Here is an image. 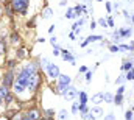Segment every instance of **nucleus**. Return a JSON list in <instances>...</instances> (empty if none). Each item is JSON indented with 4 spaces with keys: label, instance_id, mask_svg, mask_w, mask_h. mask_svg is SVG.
<instances>
[{
    "label": "nucleus",
    "instance_id": "4",
    "mask_svg": "<svg viewBox=\"0 0 134 120\" xmlns=\"http://www.w3.org/2000/svg\"><path fill=\"white\" fill-rule=\"evenodd\" d=\"M45 69H47L50 78H58V77H59V69H58V66H55V64H48Z\"/></svg>",
    "mask_w": 134,
    "mask_h": 120
},
{
    "label": "nucleus",
    "instance_id": "6",
    "mask_svg": "<svg viewBox=\"0 0 134 120\" xmlns=\"http://www.w3.org/2000/svg\"><path fill=\"white\" fill-rule=\"evenodd\" d=\"M61 94H63L66 98H73V97L76 95V90L73 89V88H64V89L61 90Z\"/></svg>",
    "mask_w": 134,
    "mask_h": 120
},
{
    "label": "nucleus",
    "instance_id": "12",
    "mask_svg": "<svg viewBox=\"0 0 134 120\" xmlns=\"http://www.w3.org/2000/svg\"><path fill=\"white\" fill-rule=\"evenodd\" d=\"M27 56V50L25 48H20L19 50V55H17V59H22V58H25Z\"/></svg>",
    "mask_w": 134,
    "mask_h": 120
},
{
    "label": "nucleus",
    "instance_id": "37",
    "mask_svg": "<svg viewBox=\"0 0 134 120\" xmlns=\"http://www.w3.org/2000/svg\"><path fill=\"white\" fill-rule=\"evenodd\" d=\"M123 78H125V77H120V78H117V83H123Z\"/></svg>",
    "mask_w": 134,
    "mask_h": 120
},
{
    "label": "nucleus",
    "instance_id": "27",
    "mask_svg": "<svg viewBox=\"0 0 134 120\" xmlns=\"http://www.w3.org/2000/svg\"><path fill=\"white\" fill-rule=\"evenodd\" d=\"M72 112H78V103H73V106H72Z\"/></svg>",
    "mask_w": 134,
    "mask_h": 120
},
{
    "label": "nucleus",
    "instance_id": "18",
    "mask_svg": "<svg viewBox=\"0 0 134 120\" xmlns=\"http://www.w3.org/2000/svg\"><path fill=\"white\" fill-rule=\"evenodd\" d=\"M91 112H94V114H101L103 111H101V108H98V106H95V108H92V109H91Z\"/></svg>",
    "mask_w": 134,
    "mask_h": 120
},
{
    "label": "nucleus",
    "instance_id": "30",
    "mask_svg": "<svg viewBox=\"0 0 134 120\" xmlns=\"http://www.w3.org/2000/svg\"><path fill=\"white\" fill-rule=\"evenodd\" d=\"M104 120H114V114L111 112V114H108L106 117H104Z\"/></svg>",
    "mask_w": 134,
    "mask_h": 120
},
{
    "label": "nucleus",
    "instance_id": "39",
    "mask_svg": "<svg viewBox=\"0 0 134 120\" xmlns=\"http://www.w3.org/2000/svg\"><path fill=\"white\" fill-rule=\"evenodd\" d=\"M0 106H2V100H0Z\"/></svg>",
    "mask_w": 134,
    "mask_h": 120
},
{
    "label": "nucleus",
    "instance_id": "31",
    "mask_svg": "<svg viewBox=\"0 0 134 120\" xmlns=\"http://www.w3.org/2000/svg\"><path fill=\"white\" fill-rule=\"evenodd\" d=\"M14 64H16V61H9V62H8V67H9V69H13V67H14Z\"/></svg>",
    "mask_w": 134,
    "mask_h": 120
},
{
    "label": "nucleus",
    "instance_id": "10",
    "mask_svg": "<svg viewBox=\"0 0 134 120\" xmlns=\"http://www.w3.org/2000/svg\"><path fill=\"white\" fill-rule=\"evenodd\" d=\"M103 100L108 101V103H112V101H114V97H112L111 94H104V95H103Z\"/></svg>",
    "mask_w": 134,
    "mask_h": 120
},
{
    "label": "nucleus",
    "instance_id": "11",
    "mask_svg": "<svg viewBox=\"0 0 134 120\" xmlns=\"http://www.w3.org/2000/svg\"><path fill=\"white\" fill-rule=\"evenodd\" d=\"M101 100H103V94H97V95L92 97V101H94V103H98Z\"/></svg>",
    "mask_w": 134,
    "mask_h": 120
},
{
    "label": "nucleus",
    "instance_id": "2",
    "mask_svg": "<svg viewBox=\"0 0 134 120\" xmlns=\"http://www.w3.org/2000/svg\"><path fill=\"white\" fill-rule=\"evenodd\" d=\"M13 83H14V72H13V69H9L8 72H5L3 80H2V84L6 86V88H11Z\"/></svg>",
    "mask_w": 134,
    "mask_h": 120
},
{
    "label": "nucleus",
    "instance_id": "35",
    "mask_svg": "<svg viewBox=\"0 0 134 120\" xmlns=\"http://www.w3.org/2000/svg\"><path fill=\"white\" fill-rule=\"evenodd\" d=\"M111 52H119V47H115V45H112V47H111Z\"/></svg>",
    "mask_w": 134,
    "mask_h": 120
},
{
    "label": "nucleus",
    "instance_id": "29",
    "mask_svg": "<svg viewBox=\"0 0 134 120\" xmlns=\"http://www.w3.org/2000/svg\"><path fill=\"white\" fill-rule=\"evenodd\" d=\"M91 78H92V73H91V72H87V73H86V81L89 83V81H91Z\"/></svg>",
    "mask_w": 134,
    "mask_h": 120
},
{
    "label": "nucleus",
    "instance_id": "36",
    "mask_svg": "<svg viewBox=\"0 0 134 120\" xmlns=\"http://www.w3.org/2000/svg\"><path fill=\"white\" fill-rule=\"evenodd\" d=\"M53 55H56V56L59 55V50H58V47H55V52H53Z\"/></svg>",
    "mask_w": 134,
    "mask_h": 120
},
{
    "label": "nucleus",
    "instance_id": "26",
    "mask_svg": "<svg viewBox=\"0 0 134 120\" xmlns=\"http://www.w3.org/2000/svg\"><path fill=\"white\" fill-rule=\"evenodd\" d=\"M98 24H100L101 27H104V28H106V25H108V22H106L104 19H100V20H98Z\"/></svg>",
    "mask_w": 134,
    "mask_h": 120
},
{
    "label": "nucleus",
    "instance_id": "14",
    "mask_svg": "<svg viewBox=\"0 0 134 120\" xmlns=\"http://www.w3.org/2000/svg\"><path fill=\"white\" fill-rule=\"evenodd\" d=\"M131 69H133V62H131V61H130V62L126 61V62L123 64V70H131Z\"/></svg>",
    "mask_w": 134,
    "mask_h": 120
},
{
    "label": "nucleus",
    "instance_id": "33",
    "mask_svg": "<svg viewBox=\"0 0 134 120\" xmlns=\"http://www.w3.org/2000/svg\"><path fill=\"white\" fill-rule=\"evenodd\" d=\"M123 92H125V88H123V86H120L119 90H117V94H123Z\"/></svg>",
    "mask_w": 134,
    "mask_h": 120
},
{
    "label": "nucleus",
    "instance_id": "1",
    "mask_svg": "<svg viewBox=\"0 0 134 120\" xmlns=\"http://www.w3.org/2000/svg\"><path fill=\"white\" fill-rule=\"evenodd\" d=\"M28 6V0H11V8L17 13H25Z\"/></svg>",
    "mask_w": 134,
    "mask_h": 120
},
{
    "label": "nucleus",
    "instance_id": "15",
    "mask_svg": "<svg viewBox=\"0 0 134 120\" xmlns=\"http://www.w3.org/2000/svg\"><path fill=\"white\" fill-rule=\"evenodd\" d=\"M114 103H115V105H122V94H117V95H115Z\"/></svg>",
    "mask_w": 134,
    "mask_h": 120
},
{
    "label": "nucleus",
    "instance_id": "38",
    "mask_svg": "<svg viewBox=\"0 0 134 120\" xmlns=\"http://www.w3.org/2000/svg\"><path fill=\"white\" fill-rule=\"evenodd\" d=\"M36 120H44V119H41V117H39V119H36Z\"/></svg>",
    "mask_w": 134,
    "mask_h": 120
},
{
    "label": "nucleus",
    "instance_id": "34",
    "mask_svg": "<svg viewBox=\"0 0 134 120\" xmlns=\"http://www.w3.org/2000/svg\"><path fill=\"white\" fill-rule=\"evenodd\" d=\"M108 24H109V25H111V27H112V25H114V20H112V17H109V19H108Z\"/></svg>",
    "mask_w": 134,
    "mask_h": 120
},
{
    "label": "nucleus",
    "instance_id": "23",
    "mask_svg": "<svg viewBox=\"0 0 134 120\" xmlns=\"http://www.w3.org/2000/svg\"><path fill=\"white\" fill-rule=\"evenodd\" d=\"M78 108H80V111H81L83 114H86V112H87V108H86V105H80Z\"/></svg>",
    "mask_w": 134,
    "mask_h": 120
},
{
    "label": "nucleus",
    "instance_id": "3",
    "mask_svg": "<svg viewBox=\"0 0 134 120\" xmlns=\"http://www.w3.org/2000/svg\"><path fill=\"white\" fill-rule=\"evenodd\" d=\"M39 81H41V78H39V75H37V72L30 77V80H28V86H27V89L30 90H36L37 89V86H39Z\"/></svg>",
    "mask_w": 134,
    "mask_h": 120
},
{
    "label": "nucleus",
    "instance_id": "5",
    "mask_svg": "<svg viewBox=\"0 0 134 120\" xmlns=\"http://www.w3.org/2000/svg\"><path fill=\"white\" fill-rule=\"evenodd\" d=\"M58 78H59V89H64L70 84V78L67 75H59Z\"/></svg>",
    "mask_w": 134,
    "mask_h": 120
},
{
    "label": "nucleus",
    "instance_id": "22",
    "mask_svg": "<svg viewBox=\"0 0 134 120\" xmlns=\"http://www.w3.org/2000/svg\"><path fill=\"white\" fill-rule=\"evenodd\" d=\"M125 119H126V120H133V112H131V111H126Z\"/></svg>",
    "mask_w": 134,
    "mask_h": 120
},
{
    "label": "nucleus",
    "instance_id": "8",
    "mask_svg": "<svg viewBox=\"0 0 134 120\" xmlns=\"http://www.w3.org/2000/svg\"><path fill=\"white\" fill-rule=\"evenodd\" d=\"M9 94V88H6V86H0V100H5V97Z\"/></svg>",
    "mask_w": 134,
    "mask_h": 120
},
{
    "label": "nucleus",
    "instance_id": "24",
    "mask_svg": "<svg viewBox=\"0 0 134 120\" xmlns=\"http://www.w3.org/2000/svg\"><path fill=\"white\" fill-rule=\"evenodd\" d=\"M66 17H67V19H72V17H75V16H73V9H69V11H67Z\"/></svg>",
    "mask_w": 134,
    "mask_h": 120
},
{
    "label": "nucleus",
    "instance_id": "7",
    "mask_svg": "<svg viewBox=\"0 0 134 120\" xmlns=\"http://www.w3.org/2000/svg\"><path fill=\"white\" fill-rule=\"evenodd\" d=\"M100 39H101V36H89V37L81 44V47H86L87 44H91V42H94V41H100Z\"/></svg>",
    "mask_w": 134,
    "mask_h": 120
},
{
    "label": "nucleus",
    "instance_id": "16",
    "mask_svg": "<svg viewBox=\"0 0 134 120\" xmlns=\"http://www.w3.org/2000/svg\"><path fill=\"white\" fill-rule=\"evenodd\" d=\"M83 119L84 120H95V117L92 116V112L89 114V112H86V114H83Z\"/></svg>",
    "mask_w": 134,
    "mask_h": 120
},
{
    "label": "nucleus",
    "instance_id": "28",
    "mask_svg": "<svg viewBox=\"0 0 134 120\" xmlns=\"http://www.w3.org/2000/svg\"><path fill=\"white\" fill-rule=\"evenodd\" d=\"M56 41H58V39H56V36L50 39V42H52V45H53V47H56Z\"/></svg>",
    "mask_w": 134,
    "mask_h": 120
},
{
    "label": "nucleus",
    "instance_id": "20",
    "mask_svg": "<svg viewBox=\"0 0 134 120\" xmlns=\"http://www.w3.org/2000/svg\"><path fill=\"white\" fill-rule=\"evenodd\" d=\"M67 119V111H61L59 112V120H66Z\"/></svg>",
    "mask_w": 134,
    "mask_h": 120
},
{
    "label": "nucleus",
    "instance_id": "13",
    "mask_svg": "<svg viewBox=\"0 0 134 120\" xmlns=\"http://www.w3.org/2000/svg\"><path fill=\"white\" fill-rule=\"evenodd\" d=\"M19 39H20V37H19V34H16V33H13V34H11V42H13V44H17V42H19Z\"/></svg>",
    "mask_w": 134,
    "mask_h": 120
},
{
    "label": "nucleus",
    "instance_id": "21",
    "mask_svg": "<svg viewBox=\"0 0 134 120\" xmlns=\"http://www.w3.org/2000/svg\"><path fill=\"white\" fill-rule=\"evenodd\" d=\"M126 80H134V70H130L126 73Z\"/></svg>",
    "mask_w": 134,
    "mask_h": 120
},
{
    "label": "nucleus",
    "instance_id": "25",
    "mask_svg": "<svg viewBox=\"0 0 134 120\" xmlns=\"http://www.w3.org/2000/svg\"><path fill=\"white\" fill-rule=\"evenodd\" d=\"M120 34H123V36H130V34H131V28H130V30H123V31H120Z\"/></svg>",
    "mask_w": 134,
    "mask_h": 120
},
{
    "label": "nucleus",
    "instance_id": "17",
    "mask_svg": "<svg viewBox=\"0 0 134 120\" xmlns=\"http://www.w3.org/2000/svg\"><path fill=\"white\" fill-rule=\"evenodd\" d=\"M63 53H64V55H63V58H64L66 61H73V56H72L70 53H67V52H63Z\"/></svg>",
    "mask_w": 134,
    "mask_h": 120
},
{
    "label": "nucleus",
    "instance_id": "9",
    "mask_svg": "<svg viewBox=\"0 0 134 120\" xmlns=\"http://www.w3.org/2000/svg\"><path fill=\"white\" fill-rule=\"evenodd\" d=\"M80 105H86L87 103V95H86V92H80Z\"/></svg>",
    "mask_w": 134,
    "mask_h": 120
},
{
    "label": "nucleus",
    "instance_id": "19",
    "mask_svg": "<svg viewBox=\"0 0 134 120\" xmlns=\"http://www.w3.org/2000/svg\"><path fill=\"white\" fill-rule=\"evenodd\" d=\"M44 17H45V19H48V17H52V9H48V8H47V9L44 11Z\"/></svg>",
    "mask_w": 134,
    "mask_h": 120
},
{
    "label": "nucleus",
    "instance_id": "32",
    "mask_svg": "<svg viewBox=\"0 0 134 120\" xmlns=\"http://www.w3.org/2000/svg\"><path fill=\"white\" fill-rule=\"evenodd\" d=\"M42 64H44V67H47V66H48L50 62H48V61L45 59V58H42Z\"/></svg>",
    "mask_w": 134,
    "mask_h": 120
}]
</instances>
